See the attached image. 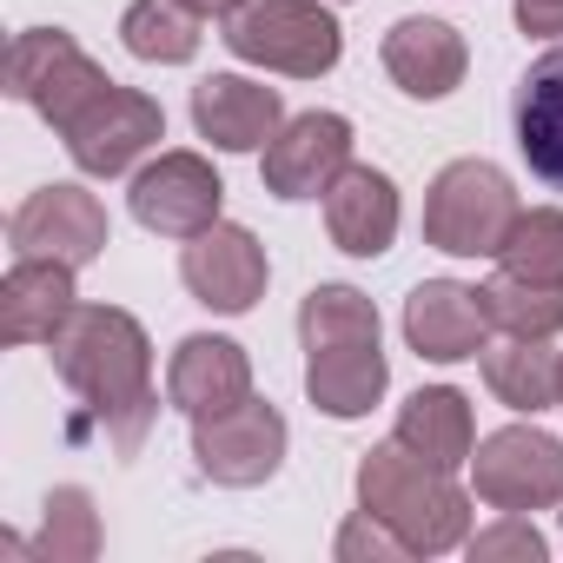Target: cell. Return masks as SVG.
<instances>
[{
    "label": "cell",
    "instance_id": "obj_1",
    "mask_svg": "<svg viewBox=\"0 0 563 563\" xmlns=\"http://www.w3.org/2000/svg\"><path fill=\"white\" fill-rule=\"evenodd\" d=\"M54 372L67 391L87 398V418L74 424L80 438L100 431L113 457H133L159 418V391H153V345L140 332L133 312L120 306H74L67 325L54 332Z\"/></svg>",
    "mask_w": 563,
    "mask_h": 563
},
{
    "label": "cell",
    "instance_id": "obj_2",
    "mask_svg": "<svg viewBox=\"0 0 563 563\" xmlns=\"http://www.w3.org/2000/svg\"><path fill=\"white\" fill-rule=\"evenodd\" d=\"M358 510L385 517L418 556H444L471 537V497L451 484L444 464L418 457L398 438H385L358 457Z\"/></svg>",
    "mask_w": 563,
    "mask_h": 563
},
{
    "label": "cell",
    "instance_id": "obj_3",
    "mask_svg": "<svg viewBox=\"0 0 563 563\" xmlns=\"http://www.w3.org/2000/svg\"><path fill=\"white\" fill-rule=\"evenodd\" d=\"M517 186L490 159H451L424 192V245L451 258H497L517 225Z\"/></svg>",
    "mask_w": 563,
    "mask_h": 563
},
{
    "label": "cell",
    "instance_id": "obj_4",
    "mask_svg": "<svg viewBox=\"0 0 563 563\" xmlns=\"http://www.w3.org/2000/svg\"><path fill=\"white\" fill-rule=\"evenodd\" d=\"M219 41L239 60H252L265 74H292V80H319L345 54V27L319 8V0H239L225 14Z\"/></svg>",
    "mask_w": 563,
    "mask_h": 563
},
{
    "label": "cell",
    "instance_id": "obj_5",
    "mask_svg": "<svg viewBox=\"0 0 563 563\" xmlns=\"http://www.w3.org/2000/svg\"><path fill=\"white\" fill-rule=\"evenodd\" d=\"M107 87H113L107 67L87 60L80 41L60 34V27H27V34H14V47H8V93H14L21 107H34L54 133H67Z\"/></svg>",
    "mask_w": 563,
    "mask_h": 563
},
{
    "label": "cell",
    "instance_id": "obj_6",
    "mask_svg": "<svg viewBox=\"0 0 563 563\" xmlns=\"http://www.w3.org/2000/svg\"><path fill=\"white\" fill-rule=\"evenodd\" d=\"M471 477L490 510H550L563 504V444L537 424H504L471 451Z\"/></svg>",
    "mask_w": 563,
    "mask_h": 563
},
{
    "label": "cell",
    "instance_id": "obj_7",
    "mask_svg": "<svg viewBox=\"0 0 563 563\" xmlns=\"http://www.w3.org/2000/svg\"><path fill=\"white\" fill-rule=\"evenodd\" d=\"M192 457L212 484L225 490H252L265 477H278V457H286V418L265 398H239L232 411L192 418Z\"/></svg>",
    "mask_w": 563,
    "mask_h": 563
},
{
    "label": "cell",
    "instance_id": "obj_8",
    "mask_svg": "<svg viewBox=\"0 0 563 563\" xmlns=\"http://www.w3.org/2000/svg\"><path fill=\"white\" fill-rule=\"evenodd\" d=\"M8 245H14V258H60L80 272L107 252V206L87 186H41L21 199Z\"/></svg>",
    "mask_w": 563,
    "mask_h": 563
},
{
    "label": "cell",
    "instance_id": "obj_9",
    "mask_svg": "<svg viewBox=\"0 0 563 563\" xmlns=\"http://www.w3.org/2000/svg\"><path fill=\"white\" fill-rule=\"evenodd\" d=\"M179 278H186V292H192L199 306L239 319V312H252V306L265 299L272 265H265V245H258L245 225H225V219H219V225H206V232L186 239Z\"/></svg>",
    "mask_w": 563,
    "mask_h": 563
},
{
    "label": "cell",
    "instance_id": "obj_10",
    "mask_svg": "<svg viewBox=\"0 0 563 563\" xmlns=\"http://www.w3.org/2000/svg\"><path fill=\"white\" fill-rule=\"evenodd\" d=\"M67 153H74V166L80 173H93V179H113V173H126L146 146H159L166 140V113H159V100H146V93H133V87H107L67 133Z\"/></svg>",
    "mask_w": 563,
    "mask_h": 563
},
{
    "label": "cell",
    "instance_id": "obj_11",
    "mask_svg": "<svg viewBox=\"0 0 563 563\" xmlns=\"http://www.w3.org/2000/svg\"><path fill=\"white\" fill-rule=\"evenodd\" d=\"M219 206H225V179L212 173L206 153H159L133 179V219L159 239H192L219 225Z\"/></svg>",
    "mask_w": 563,
    "mask_h": 563
},
{
    "label": "cell",
    "instance_id": "obj_12",
    "mask_svg": "<svg viewBox=\"0 0 563 563\" xmlns=\"http://www.w3.org/2000/svg\"><path fill=\"white\" fill-rule=\"evenodd\" d=\"M352 166V120L345 113H299L265 146V192L272 199H319Z\"/></svg>",
    "mask_w": 563,
    "mask_h": 563
},
{
    "label": "cell",
    "instance_id": "obj_13",
    "mask_svg": "<svg viewBox=\"0 0 563 563\" xmlns=\"http://www.w3.org/2000/svg\"><path fill=\"white\" fill-rule=\"evenodd\" d=\"M405 339L431 365L477 358L490 345V319H484L477 286H457V278H424V286H411V299H405Z\"/></svg>",
    "mask_w": 563,
    "mask_h": 563
},
{
    "label": "cell",
    "instance_id": "obj_14",
    "mask_svg": "<svg viewBox=\"0 0 563 563\" xmlns=\"http://www.w3.org/2000/svg\"><path fill=\"white\" fill-rule=\"evenodd\" d=\"M192 126L219 153H258L286 126V100H278V87H258L245 74H206L192 87Z\"/></svg>",
    "mask_w": 563,
    "mask_h": 563
},
{
    "label": "cell",
    "instance_id": "obj_15",
    "mask_svg": "<svg viewBox=\"0 0 563 563\" xmlns=\"http://www.w3.org/2000/svg\"><path fill=\"white\" fill-rule=\"evenodd\" d=\"M74 265L60 258H14L0 278V345H54L74 312Z\"/></svg>",
    "mask_w": 563,
    "mask_h": 563
},
{
    "label": "cell",
    "instance_id": "obj_16",
    "mask_svg": "<svg viewBox=\"0 0 563 563\" xmlns=\"http://www.w3.org/2000/svg\"><path fill=\"white\" fill-rule=\"evenodd\" d=\"M166 398H173V411H186V418L232 411L239 398H252V358H245L232 339L192 332V339H179V352H173V365H166Z\"/></svg>",
    "mask_w": 563,
    "mask_h": 563
},
{
    "label": "cell",
    "instance_id": "obj_17",
    "mask_svg": "<svg viewBox=\"0 0 563 563\" xmlns=\"http://www.w3.org/2000/svg\"><path fill=\"white\" fill-rule=\"evenodd\" d=\"M325 232L352 258H378L398 239V186L378 166H345L325 192Z\"/></svg>",
    "mask_w": 563,
    "mask_h": 563
},
{
    "label": "cell",
    "instance_id": "obj_18",
    "mask_svg": "<svg viewBox=\"0 0 563 563\" xmlns=\"http://www.w3.org/2000/svg\"><path fill=\"white\" fill-rule=\"evenodd\" d=\"M378 54H385V74L398 80V93H411V100H444L464 80V67H471L464 34L444 27V21H424V14L398 21Z\"/></svg>",
    "mask_w": 563,
    "mask_h": 563
},
{
    "label": "cell",
    "instance_id": "obj_19",
    "mask_svg": "<svg viewBox=\"0 0 563 563\" xmlns=\"http://www.w3.org/2000/svg\"><path fill=\"white\" fill-rule=\"evenodd\" d=\"M391 385V365L378 352V339H358V345H319L306 352V391L325 418H365Z\"/></svg>",
    "mask_w": 563,
    "mask_h": 563
},
{
    "label": "cell",
    "instance_id": "obj_20",
    "mask_svg": "<svg viewBox=\"0 0 563 563\" xmlns=\"http://www.w3.org/2000/svg\"><path fill=\"white\" fill-rule=\"evenodd\" d=\"M517 146L537 179L563 186V47H550L523 80H517Z\"/></svg>",
    "mask_w": 563,
    "mask_h": 563
},
{
    "label": "cell",
    "instance_id": "obj_21",
    "mask_svg": "<svg viewBox=\"0 0 563 563\" xmlns=\"http://www.w3.org/2000/svg\"><path fill=\"white\" fill-rule=\"evenodd\" d=\"M391 438H398V444H411L418 457L444 464V471L471 464V451H477L471 405H464V391H451V385L411 391V398H405V411H398V431H391Z\"/></svg>",
    "mask_w": 563,
    "mask_h": 563
},
{
    "label": "cell",
    "instance_id": "obj_22",
    "mask_svg": "<svg viewBox=\"0 0 563 563\" xmlns=\"http://www.w3.org/2000/svg\"><path fill=\"white\" fill-rule=\"evenodd\" d=\"M484 385L497 405L510 411H550L556 405V352H543V339H504L484 345Z\"/></svg>",
    "mask_w": 563,
    "mask_h": 563
},
{
    "label": "cell",
    "instance_id": "obj_23",
    "mask_svg": "<svg viewBox=\"0 0 563 563\" xmlns=\"http://www.w3.org/2000/svg\"><path fill=\"white\" fill-rule=\"evenodd\" d=\"M120 41L133 60H153V67H179L199 54V14L186 0H133L120 14Z\"/></svg>",
    "mask_w": 563,
    "mask_h": 563
},
{
    "label": "cell",
    "instance_id": "obj_24",
    "mask_svg": "<svg viewBox=\"0 0 563 563\" xmlns=\"http://www.w3.org/2000/svg\"><path fill=\"white\" fill-rule=\"evenodd\" d=\"M477 299L504 339H556L563 332V286H530L517 272H497L490 286H477Z\"/></svg>",
    "mask_w": 563,
    "mask_h": 563
},
{
    "label": "cell",
    "instance_id": "obj_25",
    "mask_svg": "<svg viewBox=\"0 0 563 563\" xmlns=\"http://www.w3.org/2000/svg\"><path fill=\"white\" fill-rule=\"evenodd\" d=\"M299 339H306V352L378 339V306H372L358 286H312V292L299 299Z\"/></svg>",
    "mask_w": 563,
    "mask_h": 563
},
{
    "label": "cell",
    "instance_id": "obj_26",
    "mask_svg": "<svg viewBox=\"0 0 563 563\" xmlns=\"http://www.w3.org/2000/svg\"><path fill=\"white\" fill-rule=\"evenodd\" d=\"M34 556H41V563H87V556H100V510H93V497H87L80 484L47 490Z\"/></svg>",
    "mask_w": 563,
    "mask_h": 563
},
{
    "label": "cell",
    "instance_id": "obj_27",
    "mask_svg": "<svg viewBox=\"0 0 563 563\" xmlns=\"http://www.w3.org/2000/svg\"><path fill=\"white\" fill-rule=\"evenodd\" d=\"M497 258H504V272L530 278V286H563V212L556 206L517 212V225H510Z\"/></svg>",
    "mask_w": 563,
    "mask_h": 563
},
{
    "label": "cell",
    "instance_id": "obj_28",
    "mask_svg": "<svg viewBox=\"0 0 563 563\" xmlns=\"http://www.w3.org/2000/svg\"><path fill=\"white\" fill-rule=\"evenodd\" d=\"M464 550H471V563H543V537H537V523H523V510H504V523L464 537Z\"/></svg>",
    "mask_w": 563,
    "mask_h": 563
},
{
    "label": "cell",
    "instance_id": "obj_29",
    "mask_svg": "<svg viewBox=\"0 0 563 563\" xmlns=\"http://www.w3.org/2000/svg\"><path fill=\"white\" fill-rule=\"evenodd\" d=\"M398 556H418L385 517H372V510H358V517H345V530H339V563H398Z\"/></svg>",
    "mask_w": 563,
    "mask_h": 563
},
{
    "label": "cell",
    "instance_id": "obj_30",
    "mask_svg": "<svg viewBox=\"0 0 563 563\" xmlns=\"http://www.w3.org/2000/svg\"><path fill=\"white\" fill-rule=\"evenodd\" d=\"M517 27L537 41H563V0H517Z\"/></svg>",
    "mask_w": 563,
    "mask_h": 563
},
{
    "label": "cell",
    "instance_id": "obj_31",
    "mask_svg": "<svg viewBox=\"0 0 563 563\" xmlns=\"http://www.w3.org/2000/svg\"><path fill=\"white\" fill-rule=\"evenodd\" d=\"M186 8H192V14H199V21H212V14H219V21H225V14H232V8H239V0H186Z\"/></svg>",
    "mask_w": 563,
    "mask_h": 563
},
{
    "label": "cell",
    "instance_id": "obj_32",
    "mask_svg": "<svg viewBox=\"0 0 563 563\" xmlns=\"http://www.w3.org/2000/svg\"><path fill=\"white\" fill-rule=\"evenodd\" d=\"M556 405H563V358H556Z\"/></svg>",
    "mask_w": 563,
    "mask_h": 563
}]
</instances>
